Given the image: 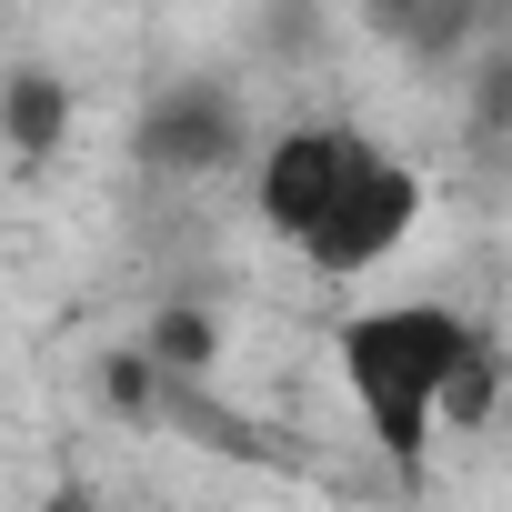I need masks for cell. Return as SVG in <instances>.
<instances>
[{
	"instance_id": "1",
	"label": "cell",
	"mask_w": 512,
	"mask_h": 512,
	"mask_svg": "<svg viewBox=\"0 0 512 512\" xmlns=\"http://www.w3.org/2000/svg\"><path fill=\"white\" fill-rule=\"evenodd\" d=\"M472 322L442 312V302H382L362 322H342V382H352V412L362 432L382 442V462L402 482L432 472V432H442V382L472 362Z\"/></svg>"
},
{
	"instance_id": "2",
	"label": "cell",
	"mask_w": 512,
	"mask_h": 512,
	"mask_svg": "<svg viewBox=\"0 0 512 512\" xmlns=\"http://www.w3.org/2000/svg\"><path fill=\"white\" fill-rule=\"evenodd\" d=\"M412 221H422V171L412 161H392L382 141H352V171H342V191L322 201V221L292 241L312 272H332V282H352V272H382L392 251L412 241Z\"/></svg>"
},
{
	"instance_id": "3",
	"label": "cell",
	"mask_w": 512,
	"mask_h": 512,
	"mask_svg": "<svg viewBox=\"0 0 512 512\" xmlns=\"http://www.w3.org/2000/svg\"><path fill=\"white\" fill-rule=\"evenodd\" d=\"M131 151H141V171H161V181H221V171L241 161V101L211 91V81L161 91V101L131 121Z\"/></svg>"
},
{
	"instance_id": "4",
	"label": "cell",
	"mask_w": 512,
	"mask_h": 512,
	"mask_svg": "<svg viewBox=\"0 0 512 512\" xmlns=\"http://www.w3.org/2000/svg\"><path fill=\"white\" fill-rule=\"evenodd\" d=\"M352 141H362V131H282V141L262 151V181H251V201H262V231L302 241V231L322 221V201L342 191Z\"/></svg>"
},
{
	"instance_id": "5",
	"label": "cell",
	"mask_w": 512,
	"mask_h": 512,
	"mask_svg": "<svg viewBox=\"0 0 512 512\" xmlns=\"http://www.w3.org/2000/svg\"><path fill=\"white\" fill-rule=\"evenodd\" d=\"M0 141H11L21 161H51L71 141V81L61 71H11L0 81Z\"/></svg>"
},
{
	"instance_id": "6",
	"label": "cell",
	"mask_w": 512,
	"mask_h": 512,
	"mask_svg": "<svg viewBox=\"0 0 512 512\" xmlns=\"http://www.w3.org/2000/svg\"><path fill=\"white\" fill-rule=\"evenodd\" d=\"M141 352H151L171 382H201V372H211V352H221V322H211L201 302H161V312L141 322Z\"/></svg>"
},
{
	"instance_id": "7",
	"label": "cell",
	"mask_w": 512,
	"mask_h": 512,
	"mask_svg": "<svg viewBox=\"0 0 512 512\" xmlns=\"http://www.w3.org/2000/svg\"><path fill=\"white\" fill-rule=\"evenodd\" d=\"M382 11H392L412 41H452V31L472 21V0H382Z\"/></svg>"
}]
</instances>
